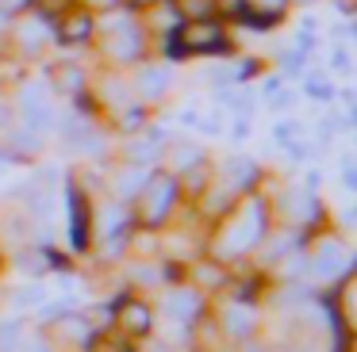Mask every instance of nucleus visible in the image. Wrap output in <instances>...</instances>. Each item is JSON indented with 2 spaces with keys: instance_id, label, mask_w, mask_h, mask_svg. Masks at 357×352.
Here are the masks:
<instances>
[{
  "instance_id": "nucleus-1",
  "label": "nucleus",
  "mask_w": 357,
  "mask_h": 352,
  "mask_svg": "<svg viewBox=\"0 0 357 352\" xmlns=\"http://www.w3.org/2000/svg\"><path fill=\"white\" fill-rule=\"evenodd\" d=\"M173 199H177V180L173 176H154V180L142 184L139 191V203H142V214H146V222H162L165 214H169Z\"/></svg>"
},
{
  "instance_id": "nucleus-2",
  "label": "nucleus",
  "mask_w": 357,
  "mask_h": 352,
  "mask_svg": "<svg viewBox=\"0 0 357 352\" xmlns=\"http://www.w3.org/2000/svg\"><path fill=\"white\" fill-rule=\"evenodd\" d=\"M177 46L185 54H200V50H223V27L219 23H188V27H181L177 35Z\"/></svg>"
},
{
  "instance_id": "nucleus-3",
  "label": "nucleus",
  "mask_w": 357,
  "mask_h": 352,
  "mask_svg": "<svg viewBox=\"0 0 357 352\" xmlns=\"http://www.w3.org/2000/svg\"><path fill=\"white\" fill-rule=\"evenodd\" d=\"M20 111H24L27 127L31 130H47L54 127V111H50V99L47 92L39 88V84H27L24 92H20Z\"/></svg>"
},
{
  "instance_id": "nucleus-4",
  "label": "nucleus",
  "mask_w": 357,
  "mask_h": 352,
  "mask_svg": "<svg viewBox=\"0 0 357 352\" xmlns=\"http://www.w3.org/2000/svg\"><path fill=\"white\" fill-rule=\"evenodd\" d=\"M108 54L119 61H139L142 54H146V42H142V31H135L131 23L127 27H116L108 38Z\"/></svg>"
},
{
  "instance_id": "nucleus-5",
  "label": "nucleus",
  "mask_w": 357,
  "mask_h": 352,
  "mask_svg": "<svg viewBox=\"0 0 357 352\" xmlns=\"http://www.w3.org/2000/svg\"><path fill=\"white\" fill-rule=\"evenodd\" d=\"M346 264H349V253L342 249L338 241H326L323 249H319V257H315V272L326 275V280H334L338 272H346Z\"/></svg>"
},
{
  "instance_id": "nucleus-6",
  "label": "nucleus",
  "mask_w": 357,
  "mask_h": 352,
  "mask_svg": "<svg viewBox=\"0 0 357 352\" xmlns=\"http://www.w3.org/2000/svg\"><path fill=\"white\" fill-rule=\"evenodd\" d=\"M257 237H261V207H250L246 214H242L238 222V234H234V249H246V245H254Z\"/></svg>"
},
{
  "instance_id": "nucleus-7",
  "label": "nucleus",
  "mask_w": 357,
  "mask_h": 352,
  "mask_svg": "<svg viewBox=\"0 0 357 352\" xmlns=\"http://www.w3.org/2000/svg\"><path fill=\"white\" fill-rule=\"evenodd\" d=\"M70 211H73V245L85 249V245H89V207H85V195L70 191Z\"/></svg>"
},
{
  "instance_id": "nucleus-8",
  "label": "nucleus",
  "mask_w": 357,
  "mask_h": 352,
  "mask_svg": "<svg viewBox=\"0 0 357 352\" xmlns=\"http://www.w3.org/2000/svg\"><path fill=\"white\" fill-rule=\"evenodd\" d=\"M139 88H142V96L158 99L165 88H169V73H165V69H142V77H139Z\"/></svg>"
},
{
  "instance_id": "nucleus-9",
  "label": "nucleus",
  "mask_w": 357,
  "mask_h": 352,
  "mask_svg": "<svg viewBox=\"0 0 357 352\" xmlns=\"http://www.w3.org/2000/svg\"><path fill=\"white\" fill-rule=\"evenodd\" d=\"M165 306H169L173 318H192V314L200 310V298H196L192 291H173L169 303H165Z\"/></svg>"
},
{
  "instance_id": "nucleus-10",
  "label": "nucleus",
  "mask_w": 357,
  "mask_h": 352,
  "mask_svg": "<svg viewBox=\"0 0 357 352\" xmlns=\"http://www.w3.org/2000/svg\"><path fill=\"white\" fill-rule=\"evenodd\" d=\"M50 81H54L62 92H81L85 88V77H81L77 65H58L54 73H50Z\"/></svg>"
},
{
  "instance_id": "nucleus-11",
  "label": "nucleus",
  "mask_w": 357,
  "mask_h": 352,
  "mask_svg": "<svg viewBox=\"0 0 357 352\" xmlns=\"http://www.w3.org/2000/svg\"><path fill=\"white\" fill-rule=\"evenodd\" d=\"M89 31H93V19H89V15H66L58 35H62L66 42H77V38H89Z\"/></svg>"
},
{
  "instance_id": "nucleus-12",
  "label": "nucleus",
  "mask_w": 357,
  "mask_h": 352,
  "mask_svg": "<svg viewBox=\"0 0 357 352\" xmlns=\"http://www.w3.org/2000/svg\"><path fill=\"white\" fill-rule=\"evenodd\" d=\"M123 326L131 329V333H142V329L150 326V310H146V306H139V303H127L123 306Z\"/></svg>"
},
{
  "instance_id": "nucleus-13",
  "label": "nucleus",
  "mask_w": 357,
  "mask_h": 352,
  "mask_svg": "<svg viewBox=\"0 0 357 352\" xmlns=\"http://www.w3.org/2000/svg\"><path fill=\"white\" fill-rule=\"evenodd\" d=\"M227 329H231V333H238V337H246L250 329H254L250 310H231V314H227Z\"/></svg>"
},
{
  "instance_id": "nucleus-14",
  "label": "nucleus",
  "mask_w": 357,
  "mask_h": 352,
  "mask_svg": "<svg viewBox=\"0 0 357 352\" xmlns=\"http://www.w3.org/2000/svg\"><path fill=\"white\" fill-rule=\"evenodd\" d=\"M119 191H123V195H139V191H142L139 173H123V176H119Z\"/></svg>"
},
{
  "instance_id": "nucleus-15",
  "label": "nucleus",
  "mask_w": 357,
  "mask_h": 352,
  "mask_svg": "<svg viewBox=\"0 0 357 352\" xmlns=\"http://www.w3.org/2000/svg\"><path fill=\"white\" fill-rule=\"evenodd\" d=\"M43 38H47V31H43V23H27V27H24V42H27V46H39Z\"/></svg>"
},
{
  "instance_id": "nucleus-16",
  "label": "nucleus",
  "mask_w": 357,
  "mask_h": 352,
  "mask_svg": "<svg viewBox=\"0 0 357 352\" xmlns=\"http://www.w3.org/2000/svg\"><path fill=\"white\" fill-rule=\"evenodd\" d=\"M185 12H192V15H208L211 12V0H177Z\"/></svg>"
},
{
  "instance_id": "nucleus-17",
  "label": "nucleus",
  "mask_w": 357,
  "mask_h": 352,
  "mask_svg": "<svg viewBox=\"0 0 357 352\" xmlns=\"http://www.w3.org/2000/svg\"><path fill=\"white\" fill-rule=\"evenodd\" d=\"M39 298H43V291H39V287L16 291V306H31V303H39Z\"/></svg>"
},
{
  "instance_id": "nucleus-18",
  "label": "nucleus",
  "mask_w": 357,
  "mask_h": 352,
  "mask_svg": "<svg viewBox=\"0 0 357 352\" xmlns=\"http://www.w3.org/2000/svg\"><path fill=\"white\" fill-rule=\"evenodd\" d=\"M24 8H31V0H0V12H8V15L24 12Z\"/></svg>"
},
{
  "instance_id": "nucleus-19",
  "label": "nucleus",
  "mask_w": 357,
  "mask_h": 352,
  "mask_svg": "<svg viewBox=\"0 0 357 352\" xmlns=\"http://www.w3.org/2000/svg\"><path fill=\"white\" fill-rule=\"evenodd\" d=\"M254 4H261V8H269V15H277L280 8H284V0H254Z\"/></svg>"
},
{
  "instance_id": "nucleus-20",
  "label": "nucleus",
  "mask_w": 357,
  "mask_h": 352,
  "mask_svg": "<svg viewBox=\"0 0 357 352\" xmlns=\"http://www.w3.org/2000/svg\"><path fill=\"white\" fill-rule=\"evenodd\" d=\"M24 352H50V344H43V341H27V344H24Z\"/></svg>"
},
{
  "instance_id": "nucleus-21",
  "label": "nucleus",
  "mask_w": 357,
  "mask_h": 352,
  "mask_svg": "<svg viewBox=\"0 0 357 352\" xmlns=\"http://www.w3.org/2000/svg\"><path fill=\"white\" fill-rule=\"evenodd\" d=\"M89 4H93V8H112L116 0H89Z\"/></svg>"
}]
</instances>
